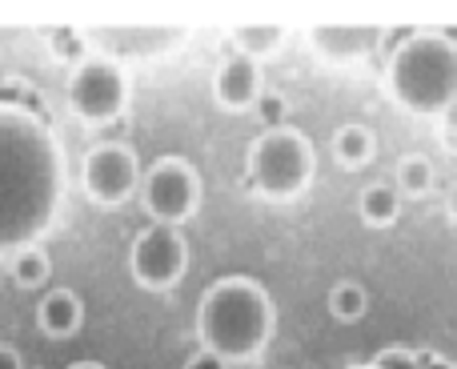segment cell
Listing matches in <instances>:
<instances>
[{
    "label": "cell",
    "mask_w": 457,
    "mask_h": 369,
    "mask_svg": "<svg viewBox=\"0 0 457 369\" xmlns=\"http://www.w3.org/2000/svg\"><path fill=\"white\" fill-rule=\"evenodd\" d=\"M0 369H24V357L12 346H0Z\"/></svg>",
    "instance_id": "cell-24"
},
{
    "label": "cell",
    "mask_w": 457,
    "mask_h": 369,
    "mask_svg": "<svg viewBox=\"0 0 457 369\" xmlns=\"http://www.w3.org/2000/svg\"><path fill=\"white\" fill-rule=\"evenodd\" d=\"M370 369H418V354L410 346H386L373 354Z\"/></svg>",
    "instance_id": "cell-20"
},
{
    "label": "cell",
    "mask_w": 457,
    "mask_h": 369,
    "mask_svg": "<svg viewBox=\"0 0 457 369\" xmlns=\"http://www.w3.org/2000/svg\"><path fill=\"white\" fill-rule=\"evenodd\" d=\"M185 369H228V362L217 354H209V349H197V354L185 362Z\"/></svg>",
    "instance_id": "cell-22"
},
{
    "label": "cell",
    "mask_w": 457,
    "mask_h": 369,
    "mask_svg": "<svg viewBox=\"0 0 457 369\" xmlns=\"http://www.w3.org/2000/svg\"><path fill=\"white\" fill-rule=\"evenodd\" d=\"M333 157L345 169H365L378 157V137H373V129L361 125V121H345V125L333 133Z\"/></svg>",
    "instance_id": "cell-13"
},
{
    "label": "cell",
    "mask_w": 457,
    "mask_h": 369,
    "mask_svg": "<svg viewBox=\"0 0 457 369\" xmlns=\"http://www.w3.org/2000/svg\"><path fill=\"white\" fill-rule=\"evenodd\" d=\"M265 93V77H261V64L249 56H225L221 69L213 77V96L217 105L228 113H245L257 105V96Z\"/></svg>",
    "instance_id": "cell-11"
},
{
    "label": "cell",
    "mask_w": 457,
    "mask_h": 369,
    "mask_svg": "<svg viewBox=\"0 0 457 369\" xmlns=\"http://www.w3.org/2000/svg\"><path fill=\"white\" fill-rule=\"evenodd\" d=\"M437 173H434V161L421 157V153H410V157L397 161V193L405 197H426L429 189H434Z\"/></svg>",
    "instance_id": "cell-18"
},
{
    "label": "cell",
    "mask_w": 457,
    "mask_h": 369,
    "mask_svg": "<svg viewBox=\"0 0 457 369\" xmlns=\"http://www.w3.org/2000/svg\"><path fill=\"white\" fill-rule=\"evenodd\" d=\"M325 306H329L333 322H341V325H357L365 314H370V289H365L361 281H353V277H345V281H337V285L329 289Z\"/></svg>",
    "instance_id": "cell-16"
},
{
    "label": "cell",
    "mask_w": 457,
    "mask_h": 369,
    "mask_svg": "<svg viewBox=\"0 0 457 369\" xmlns=\"http://www.w3.org/2000/svg\"><path fill=\"white\" fill-rule=\"evenodd\" d=\"M80 185L96 205H109V209L125 205L141 189V161L120 141L93 145L85 153V165H80Z\"/></svg>",
    "instance_id": "cell-8"
},
{
    "label": "cell",
    "mask_w": 457,
    "mask_h": 369,
    "mask_svg": "<svg viewBox=\"0 0 457 369\" xmlns=\"http://www.w3.org/2000/svg\"><path fill=\"white\" fill-rule=\"evenodd\" d=\"M69 369H104V365L101 362H72Z\"/></svg>",
    "instance_id": "cell-26"
},
{
    "label": "cell",
    "mask_w": 457,
    "mask_h": 369,
    "mask_svg": "<svg viewBox=\"0 0 457 369\" xmlns=\"http://www.w3.org/2000/svg\"><path fill=\"white\" fill-rule=\"evenodd\" d=\"M37 322H40V330H45V338L64 341V338H72V333L85 325V301H80L72 289L56 285V289H48L45 298H40Z\"/></svg>",
    "instance_id": "cell-12"
},
{
    "label": "cell",
    "mask_w": 457,
    "mask_h": 369,
    "mask_svg": "<svg viewBox=\"0 0 457 369\" xmlns=\"http://www.w3.org/2000/svg\"><path fill=\"white\" fill-rule=\"evenodd\" d=\"M353 369H370V365H353Z\"/></svg>",
    "instance_id": "cell-27"
},
{
    "label": "cell",
    "mask_w": 457,
    "mask_h": 369,
    "mask_svg": "<svg viewBox=\"0 0 457 369\" xmlns=\"http://www.w3.org/2000/svg\"><path fill=\"white\" fill-rule=\"evenodd\" d=\"M285 45V24H237L233 29V48L237 56H249V61H265L277 48Z\"/></svg>",
    "instance_id": "cell-15"
},
{
    "label": "cell",
    "mask_w": 457,
    "mask_h": 369,
    "mask_svg": "<svg viewBox=\"0 0 457 369\" xmlns=\"http://www.w3.org/2000/svg\"><path fill=\"white\" fill-rule=\"evenodd\" d=\"M185 269H189V241L181 229L173 225H149L137 233L133 249H129V273L141 289L169 293L181 285Z\"/></svg>",
    "instance_id": "cell-7"
},
{
    "label": "cell",
    "mask_w": 457,
    "mask_h": 369,
    "mask_svg": "<svg viewBox=\"0 0 457 369\" xmlns=\"http://www.w3.org/2000/svg\"><path fill=\"white\" fill-rule=\"evenodd\" d=\"M317 173V153L301 129H265L249 145V185L269 201H289L309 189Z\"/></svg>",
    "instance_id": "cell-4"
},
{
    "label": "cell",
    "mask_w": 457,
    "mask_h": 369,
    "mask_svg": "<svg viewBox=\"0 0 457 369\" xmlns=\"http://www.w3.org/2000/svg\"><path fill=\"white\" fill-rule=\"evenodd\" d=\"M386 88L394 105L413 117H445L457 105V40L413 29V37L386 61Z\"/></svg>",
    "instance_id": "cell-3"
},
{
    "label": "cell",
    "mask_w": 457,
    "mask_h": 369,
    "mask_svg": "<svg viewBox=\"0 0 457 369\" xmlns=\"http://www.w3.org/2000/svg\"><path fill=\"white\" fill-rule=\"evenodd\" d=\"M85 40L96 48V56H109L117 64L157 61L181 45L185 29H177V24H101V29L85 32Z\"/></svg>",
    "instance_id": "cell-9"
},
{
    "label": "cell",
    "mask_w": 457,
    "mask_h": 369,
    "mask_svg": "<svg viewBox=\"0 0 457 369\" xmlns=\"http://www.w3.org/2000/svg\"><path fill=\"white\" fill-rule=\"evenodd\" d=\"M64 201V153L37 109L0 101V253H21L53 229Z\"/></svg>",
    "instance_id": "cell-1"
},
{
    "label": "cell",
    "mask_w": 457,
    "mask_h": 369,
    "mask_svg": "<svg viewBox=\"0 0 457 369\" xmlns=\"http://www.w3.org/2000/svg\"><path fill=\"white\" fill-rule=\"evenodd\" d=\"M277 306L261 281L245 273L217 277L197 301V338L201 349L233 362H253L273 341Z\"/></svg>",
    "instance_id": "cell-2"
},
{
    "label": "cell",
    "mask_w": 457,
    "mask_h": 369,
    "mask_svg": "<svg viewBox=\"0 0 457 369\" xmlns=\"http://www.w3.org/2000/svg\"><path fill=\"white\" fill-rule=\"evenodd\" d=\"M69 109L85 125H112L129 109V72L109 56H85L69 77Z\"/></svg>",
    "instance_id": "cell-5"
},
{
    "label": "cell",
    "mask_w": 457,
    "mask_h": 369,
    "mask_svg": "<svg viewBox=\"0 0 457 369\" xmlns=\"http://www.w3.org/2000/svg\"><path fill=\"white\" fill-rule=\"evenodd\" d=\"M48 40H53V48H56V53H64V56H69V61H85V45H88V40L85 37H80V32H69V29H64V32H53V37H48Z\"/></svg>",
    "instance_id": "cell-21"
},
{
    "label": "cell",
    "mask_w": 457,
    "mask_h": 369,
    "mask_svg": "<svg viewBox=\"0 0 457 369\" xmlns=\"http://www.w3.org/2000/svg\"><path fill=\"white\" fill-rule=\"evenodd\" d=\"M381 24H313L309 29V48L333 64H353L361 56L378 53Z\"/></svg>",
    "instance_id": "cell-10"
},
{
    "label": "cell",
    "mask_w": 457,
    "mask_h": 369,
    "mask_svg": "<svg viewBox=\"0 0 457 369\" xmlns=\"http://www.w3.org/2000/svg\"><path fill=\"white\" fill-rule=\"evenodd\" d=\"M141 205L153 225L181 229L201 209V173L185 157H161L141 173Z\"/></svg>",
    "instance_id": "cell-6"
},
{
    "label": "cell",
    "mask_w": 457,
    "mask_h": 369,
    "mask_svg": "<svg viewBox=\"0 0 457 369\" xmlns=\"http://www.w3.org/2000/svg\"><path fill=\"white\" fill-rule=\"evenodd\" d=\"M8 277H12L21 289H40V285L53 277V261H48V253L40 249V245H29V249L8 257Z\"/></svg>",
    "instance_id": "cell-17"
},
{
    "label": "cell",
    "mask_w": 457,
    "mask_h": 369,
    "mask_svg": "<svg viewBox=\"0 0 457 369\" xmlns=\"http://www.w3.org/2000/svg\"><path fill=\"white\" fill-rule=\"evenodd\" d=\"M418 369H457V365L442 354H418Z\"/></svg>",
    "instance_id": "cell-23"
},
{
    "label": "cell",
    "mask_w": 457,
    "mask_h": 369,
    "mask_svg": "<svg viewBox=\"0 0 457 369\" xmlns=\"http://www.w3.org/2000/svg\"><path fill=\"white\" fill-rule=\"evenodd\" d=\"M445 209H450V221L457 225V185L450 189V201H445Z\"/></svg>",
    "instance_id": "cell-25"
},
{
    "label": "cell",
    "mask_w": 457,
    "mask_h": 369,
    "mask_svg": "<svg viewBox=\"0 0 457 369\" xmlns=\"http://www.w3.org/2000/svg\"><path fill=\"white\" fill-rule=\"evenodd\" d=\"M357 209H361V221L370 229H389L402 217V193H397L394 181H373V185H365Z\"/></svg>",
    "instance_id": "cell-14"
},
{
    "label": "cell",
    "mask_w": 457,
    "mask_h": 369,
    "mask_svg": "<svg viewBox=\"0 0 457 369\" xmlns=\"http://www.w3.org/2000/svg\"><path fill=\"white\" fill-rule=\"evenodd\" d=\"M253 113H257V121L265 129H281L285 121H289V101H285L277 88H265V93L257 96V105H253Z\"/></svg>",
    "instance_id": "cell-19"
}]
</instances>
